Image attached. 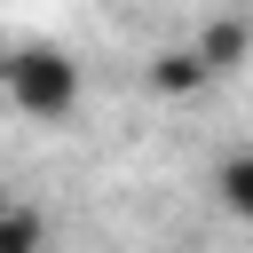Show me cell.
I'll return each mask as SVG.
<instances>
[{
    "label": "cell",
    "instance_id": "6da1fadb",
    "mask_svg": "<svg viewBox=\"0 0 253 253\" xmlns=\"http://www.w3.org/2000/svg\"><path fill=\"white\" fill-rule=\"evenodd\" d=\"M0 79H8V111H16V119L55 126V119H71V111H79V63H71L63 47H47V40L8 47Z\"/></svg>",
    "mask_w": 253,
    "mask_h": 253
},
{
    "label": "cell",
    "instance_id": "7a4b0ae2",
    "mask_svg": "<svg viewBox=\"0 0 253 253\" xmlns=\"http://www.w3.org/2000/svg\"><path fill=\"white\" fill-rule=\"evenodd\" d=\"M142 79H150L166 103H190V95H206V87H213V63L198 55V40H182V47H158V55L142 63Z\"/></svg>",
    "mask_w": 253,
    "mask_h": 253
},
{
    "label": "cell",
    "instance_id": "3957f363",
    "mask_svg": "<svg viewBox=\"0 0 253 253\" xmlns=\"http://www.w3.org/2000/svg\"><path fill=\"white\" fill-rule=\"evenodd\" d=\"M190 40H198V55L213 63V79H229V71L253 63V24H245V16H206Z\"/></svg>",
    "mask_w": 253,
    "mask_h": 253
},
{
    "label": "cell",
    "instance_id": "277c9868",
    "mask_svg": "<svg viewBox=\"0 0 253 253\" xmlns=\"http://www.w3.org/2000/svg\"><path fill=\"white\" fill-rule=\"evenodd\" d=\"M213 198H221L229 221H253V150H229L213 166Z\"/></svg>",
    "mask_w": 253,
    "mask_h": 253
},
{
    "label": "cell",
    "instance_id": "5b68a950",
    "mask_svg": "<svg viewBox=\"0 0 253 253\" xmlns=\"http://www.w3.org/2000/svg\"><path fill=\"white\" fill-rule=\"evenodd\" d=\"M0 253H47V213L24 206V198H8L0 206Z\"/></svg>",
    "mask_w": 253,
    "mask_h": 253
}]
</instances>
